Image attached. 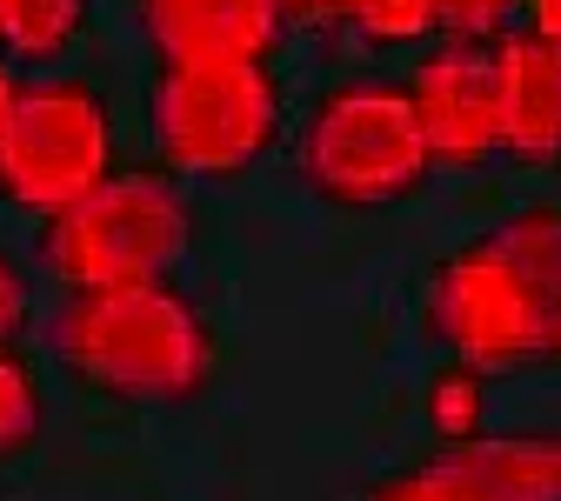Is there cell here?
<instances>
[{
	"instance_id": "cell-1",
	"label": "cell",
	"mask_w": 561,
	"mask_h": 501,
	"mask_svg": "<svg viewBox=\"0 0 561 501\" xmlns=\"http://www.w3.org/2000/svg\"><path fill=\"white\" fill-rule=\"evenodd\" d=\"M41 334H47V362L81 395L114 408L174 414V408H194L221 375L215 315L181 281L60 295Z\"/></svg>"
},
{
	"instance_id": "cell-2",
	"label": "cell",
	"mask_w": 561,
	"mask_h": 501,
	"mask_svg": "<svg viewBox=\"0 0 561 501\" xmlns=\"http://www.w3.org/2000/svg\"><path fill=\"white\" fill-rule=\"evenodd\" d=\"M201 241L194 194L168 168H114L94 194L60 207L34 235V267L67 295L134 288V281H174Z\"/></svg>"
},
{
	"instance_id": "cell-3",
	"label": "cell",
	"mask_w": 561,
	"mask_h": 501,
	"mask_svg": "<svg viewBox=\"0 0 561 501\" xmlns=\"http://www.w3.org/2000/svg\"><path fill=\"white\" fill-rule=\"evenodd\" d=\"M288 134V88L274 60H187L148 81V148L174 181H241Z\"/></svg>"
},
{
	"instance_id": "cell-4",
	"label": "cell",
	"mask_w": 561,
	"mask_h": 501,
	"mask_svg": "<svg viewBox=\"0 0 561 501\" xmlns=\"http://www.w3.org/2000/svg\"><path fill=\"white\" fill-rule=\"evenodd\" d=\"M295 174L341 214H381L435 181L414 101L401 81H334L295 127Z\"/></svg>"
},
{
	"instance_id": "cell-5",
	"label": "cell",
	"mask_w": 561,
	"mask_h": 501,
	"mask_svg": "<svg viewBox=\"0 0 561 501\" xmlns=\"http://www.w3.org/2000/svg\"><path fill=\"white\" fill-rule=\"evenodd\" d=\"M548 328H554V295L488 228L448 248L421 281V341L442 362L481 375L548 368Z\"/></svg>"
},
{
	"instance_id": "cell-6",
	"label": "cell",
	"mask_w": 561,
	"mask_h": 501,
	"mask_svg": "<svg viewBox=\"0 0 561 501\" xmlns=\"http://www.w3.org/2000/svg\"><path fill=\"white\" fill-rule=\"evenodd\" d=\"M121 168L114 107L81 75H21L0 114V201L34 221H54Z\"/></svg>"
},
{
	"instance_id": "cell-7",
	"label": "cell",
	"mask_w": 561,
	"mask_h": 501,
	"mask_svg": "<svg viewBox=\"0 0 561 501\" xmlns=\"http://www.w3.org/2000/svg\"><path fill=\"white\" fill-rule=\"evenodd\" d=\"M355 501H561V428L435 442Z\"/></svg>"
},
{
	"instance_id": "cell-8",
	"label": "cell",
	"mask_w": 561,
	"mask_h": 501,
	"mask_svg": "<svg viewBox=\"0 0 561 501\" xmlns=\"http://www.w3.org/2000/svg\"><path fill=\"white\" fill-rule=\"evenodd\" d=\"M408 101L435 168L488 174L502 168V114H495V41H428L408 67Z\"/></svg>"
},
{
	"instance_id": "cell-9",
	"label": "cell",
	"mask_w": 561,
	"mask_h": 501,
	"mask_svg": "<svg viewBox=\"0 0 561 501\" xmlns=\"http://www.w3.org/2000/svg\"><path fill=\"white\" fill-rule=\"evenodd\" d=\"M134 27L154 67L187 60H274L295 34L280 0H134Z\"/></svg>"
},
{
	"instance_id": "cell-10",
	"label": "cell",
	"mask_w": 561,
	"mask_h": 501,
	"mask_svg": "<svg viewBox=\"0 0 561 501\" xmlns=\"http://www.w3.org/2000/svg\"><path fill=\"white\" fill-rule=\"evenodd\" d=\"M495 114L508 168H561V54L528 27L495 41Z\"/></svg>"
},
{
	"instance_id": "cell-11",
	"label": "cell",
	"mask_w": 561,
	"mask_h": 501,
	"mask_svg": "<svg viewBox=\"0 0 561 501\" xmlns=\"http://www.w3.org/2000/svg\"><path fill=\"white\" fill-rule=\"evenodd\" d=\"M94 27V0H0V60L14 75H54Z\"/></svg>"
},
{
	"instance_id": "cell-12",
	"label": "cell",
	"mask_w": 561,
	"mask_h": 501,
	"mask_svg": "<svg viewBox=\"0 0 561 501\" xmlns=\"http://www.w3.org/2000/svg\"><path fill=\"white\" fill-rule=\"evenodd\" d=\"M47 435V388L41 368L27 362V348L8 341L0 348V462H21Z\"/></svg>"
},
{
	"instance_id": "cell-13",
	"label": "cell",
	"mask_w": 561,
	"mask_h": 501,
	"mask_svg": "<svg viewBox=\"0 0 561 501\" xmlns=\"http://www.w3.org/2000/svg\"><path fill=\"white\" fill-rule=\"evenodd\" d=\"M421 421H428L435 442H474L488 435V375L481 368H461V362H442L421 388Z\"/></svg>"
},
{
	"instance_id": "cell-14",
	"label": "cell",
	"mask_w": 561,
	"mask_h": 501,
	"mask_svg": "<svg viewBox=\"0 0 561 501\" xmlns=\"http://www.w3.org/2000/svg\"><path fill=\"white\" fill-rule=\"evenodd\" d=\"M488 235H495V241L541 281V288L561 301V207H554V201H528V207L502 214Z\"/></svg>"
},
{
	"instance_id": "cell-15",
	"label": "cell",
	"mask_w": 561,
	"mask_h": 501,
	"mask_svg": "<svg viewBox=\"0 0 561 501\" xmlns=\"http://www.w3.org/2000/svg\"><path fill=\"white\" fill-rule=\"evenodd\" d=\"M355 34L362 47H428L435 41V0H362L355 14Z\"/></svg>"
},
{
	"instance_id": "cell-16",
	"label": "cell",
	"mask_w": 561,
	"mask_h": 501,
	"mask_svg": "<svg viewBox=\"0 0 561 501\" xmlns=\"http://www.w3.org/2000/svg\"><path fill=\"white\" fill-rule=\"evenodd\" d=\"M522 27V0H435V41H502Z\"/></svg>"
},
{
	"instance_id": "cell-17",
	"label": "cell",
	"mask_w": 561,
	"mask_h": 501,
	"mask_svg": "<svg viewBox=\"0 0 561 501\" xmlns=\"http://www.w3.org/2000/svg\"><path fill=\"white\" fill-rule=\"evenodd\" d=\"M27 328H34V274L0 248V348L21 341Z\"/></svg>"
},
{
	"instance_id": "cell-18",
	"label": "cell",
	"mask_w": 561,
	"mask_h": 501,
	"mask_svg": "<svg viewBox=\"0 0 561 501\" xmlns=\"http://www.w3.org/2000/svg\"><path fill=\"white\" fill-rule=\"evenodd\" d=\"M280 8H288V21H295V27L347 34V27H355V14H362V0H280Z\"/></svg>"
},
{
	"instance_id": "cell-19",
	"label": "cell",
	"mask_w": 561,
	"mask_h": 501,
	"mask_svg": "<svg viewBox=\"0 0 561 501\" xmlns=\"http://www.w3.org/2000/svg\"><path fill=\"white\" fill-rule=\"evenodd\" d=\"M522 27L541 34V41L561 54V0H522Z\"/></svg>"
},
{
	"instance_id": "cell-20",
	"label": "cell",
	"mask_w": 561,
	"mask_h": 501,
	"mask_svg": "<svg viewBox=\"0 0 561 501\" xmlns=\"http://www.w3.org/2000/svg\"><path fill=\"white\" fill-rule=\"evenodd\" d=\"M14 88H21V75H14V67H8V60H0V114H8V101H14Z\"/></svg>"
},
{
	"instance_id": "cell-21",
	"label": "cell",
	"mask_w": 561,
	"mask_h": 501,
	"mask_svg": "<svg viewBox=\"0 0 561 501\" xmlns=\"http://www.w3.org/2000/svg\"><path fill=\"white\" fill-rule=\"evenodd\" d=\"M548 362L561 368V301H554V328H548Z\"/></svg>"
}]
</instances>
